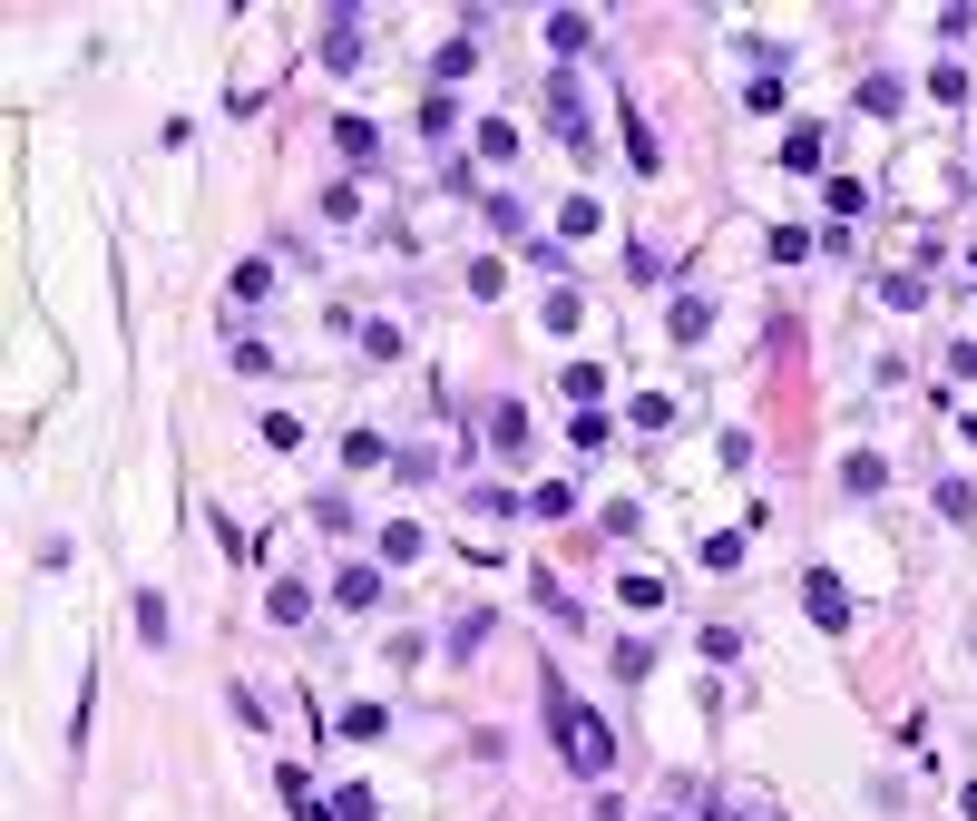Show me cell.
<instances>
[{
    "label": "cell",
    "mask_w": 977,
    "mask_h": 821,
    "mask_svg": "<svg viewBox=\"0 0 977 821\" xmlns=\"http://www.w3.org/2000/svg\"><path fill=\"white\" fill-rule=\"evenodd\" d=\"M225 294H235V303H265V294H275V265H265V255H255V265H235Z\"/></svg>",
    "instance_id": "obj_6"
},
{
    "label": "cell",
    "mask_w": 977,
    "mask_h": 821,
    "mask_svg": "<svg viewBox=\"0 0 977 821\" xmlns=\"http://www.w3.org/2000/svg\"><path fill=\"white\" fill-rule=\"evenodd\" d=\"M587 40H597V30H587V10H558V20H548V50H558V60H577Z\"/></svg>",
    "instance_id": "obj_5"
},
{
    "label": "cell",
    "mask_w": 977,
    "mask_h": 821,
    "mask_svg": "<svg viewBox=\"0 0 977 821\" xmlns=\"http://www.w3.org/2000/svg\"><path fill=\"white\" fill-rule=\"evenodd\" d=\"M597 392H606V372H597V362H567V402L597 410Z\"/></svg>",
    "instance_id": "obj_8"
},
{
    "label": "cell",
    "mask_w": 977,
    "mask_h": 821,
    "mask_svg": "<svg viewBox=\"0 0 977 821\" xmlns=\"http://www.w3.org/2000/svg\"><path fill=\"white\" fill-rule=\"evenodd\" d=\"M802 607H812V626H850V597H840L831 567H812V577H802Z\"/></svg>",
    "instance_id": "obj_2"
},
{
    "label": "cell",
    "mask_w": 977,
    "mask_h": 821,
    "mask_svg": "<svg viewBox=\"0 0 977 821\" xmlns=\"http://www.w3.org/2000/svg\"><path fill=\"white\" fill-rule=\"evenodd\" d=\"M616 597H626V607H665V577H645V567H635V577H616Z\"/></svg>",
    "instance_id": "obj_12"
},
{
    "label": "cell",
    "mask_w": 977,
    "mask_h": 821,
    "mask_svg": "<svg viewBox=\"0 0 977 821\" xmlns=\"http://www.w3.org/2000/svg\"><path fill=\"white\" fill-rule=\"evenodd\" d=\"M343 734H352V744H382V734H391V714H382V704H352Z\"/></svg>",
    "instance_id": "obj_9"
},
{
    "label": "cell",
    "mask_w": 977,
    "mask_h": 821,
    "mask_svg": "<svg viewBox=\"0 0 977 821\" xmlns=\"http://www.w3.org/2000/svg\"><path fill=\"white\" fill-rule=\"evenodd\" d=\"M704 323H713V303H704V294H685V303H675V342H695Z\"/></svg>",
    "instance_id": "obj_13"
},
{
    "label": "cell",
    "mask_w": 977,
    "mask_h": 821,
    "mask_svg": "<svg viewBox=\"0 0 977 821\" xmlns=\"http://www.w3.org/2000/svg\"><path fill=\"white\" fill-rule=\"evenodd\" d=\"M548 724H558V744H567V772H606V763H616V734H606L558 675H548Z\"/></svg>",
    "instance_id": "obj_1"
},
{
    "label": "cell",
    "mask_w": 977,
    "mask_h": 821,
    "mask_svg": "<svg viewBox=\"0 0 977 821\" xmlns=\"http://www.w3.org/2000/svg\"><path fill=\"white\" fill-rule=\"evenodd\" d=\"M382 587H391L382 567H343V577H333V597H343V607H382Z\"/></svg>",
    "instance_id": "obj_4"
},
{
    "label": "cell",
    "mask_w": 977,
    "mask_h": 821,
    "mask_svg": "<svg viewBox=\"0 0 977 821\" xmlns=\"http://www.w3.org/2000/svg\"><path fill=\"white\" fill-rule=\"evenodd\" d=\"M401 557H420V529H411V519H391V529H382V567H401Z\"/></svg>",
    "instance_id": "obj_10"
},
{
    "label": "cell",
    "mask_w": 977,
    "mask_h": 821,
    "mask_svg": "<svg viewBox=\"0 0 977 821\" xmlns=\"http://www.w3.org/2000/svg\"><path fill=\"white\" fill-rule=\"evenodd\" d=\"M323 60H333V68H362V20H352V10H333V30H323Z\"/></svg>",
    "instance_id": "obj_3"
},
{
    "label": "cell",
    "mask_w": 977,
    "mask_h": 821,
    "mask_svg": "<svg viewBox=\"0 0 977 821\" xmlns=\"http://www.w3.org/2000/svg\"><path fill=\"white\" fill-rule=\"evenodd\" d=\"M333 137H343V157H382V137H372V118H333Z\"/></svg>",
    "instance_id": "obj_11"
},
{
    "label": "cell",
    "mask_w": 977,
    "mask_h": 821,
    "mask_svg": "<svg viewBox=\"0 0 977 821\" xmlns=\"http://www.w3.org/2000/svg\"><path fill=\"white\" fill-rule=\"evenodd\" d=\"M480 157H488V167H508V157H518V128H508V118H480Z\"/></svg>",
    "instance_id": "obj_7"
}]
</instances>
